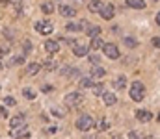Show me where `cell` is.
<instances>
[{"label":"cell","mask_w":160,"mask_h":139,"mask_svg":"<svg viewBox=\"0 0 160 139\" xmlns=\"http://www.w3.org/2000/svg\"><path fill=\"white\" fill-rule=\"evenodd\" d=\"M2 67H4V65H2V63H0V71H2Z\"/></svg>","instance_id":"b9f144b4"},{"label":"cell","mask_w":160,"mask_h":139,"mask_svg":"<svg viewBox=\"0 0 160 139\" xmlns=\"http://www.w3.org/2000/svg\"><path fill=\"white\" fill-rule=\"evenodd\" d=\"M41 67H45V71H54L56 69V61H52V59H48V61H45Z\"/></svg>","instance_id":"484cf974"},{"label":"cell","mask_w":160,"mask_h":139,"mask_svg":"<svg viewBox=\"0 0 160 139\" xmlns=\"http://www.w3.org/2000/svg\"><path fill=\"white\" fill-rule=\"evenodd\" d=\"M93 126H95V121H93L89 115H82V117L77 119V128L82 130V132H89Z\"/></svg>","instance_id":"7a4b0ae2"},{"label":"cell","mask_w":160,"mask_h":139,"mask_svg":"<svg viewBox=\"0 0 160 139\" xmlns=\"http://www.w3.org/2000/svg\"><path fill=\"white\" fill-rule=\"evenodd\" d=\"M112 139H123V137H121V136H118V134H116V136H112Z\"/></svg>","instance_id":"ab89813d"},{"label":"cell","mask_w":160,"mask_h":139,"mask_svg":"<svg viewBox=\"0 0 160 139\" xmlns=\"http://www.w3.org/2000/svg\"><path fill=\"white\" fill-rule=\"evenodd\" d=\"M0 117H8V111H6V108H0Z\"/></svg>","instance_id":"8d00e7d4"},{"label":"cell","mask_w":160,"mask_h":139,"mask_svg":"<svg viewBox=\"0 0 160 139\" xmlns=\"http://www.w3.org/2000/svg\"><path fill=\"white\" fill-rule=\"evenodd\" d=\"M78 86L82 87V89H88V87H91V86H93V82H91V78H82Z\"/></svg>","instance_id":"cb8c5ba5"},{"label":"cell","mask_w":160,"mask_h":139,"mask_svg":"<svg viewBox=\"0 0 160 139\" xmlns=\"http://www.w3.org/2000/svg\"><path fill=\"white\" fill-rule=\"evenodd\" d=\"M39 69H41L39 63H30V65L26 67V74H28V76H34V74L39 72Z\"/></svg>","instance_id":"d6986e66"},{"label":"cell","mask_w":160,"mask_h":139,"mask_svg":"<svg viewBox=\"0 0 160 139\" xmlns=\"http://www.w3.org/2000/svg\"><path fill=\"white\" fill-rule=\"evenodd\" d=\"M108 128H110L108 121H104V119H102V121H99V124H97V130H99V132H104V130H108Z\"/></svg>","instance_id":"4316f807"},{"label":"cell","mask_w":160,"mask_h":139,"mask_svg":"<svg viewBox=\"0 0 160 139\" xmlns=\"http://www.w3.org/2000/svg\"><path fill=\"white\" fill-rule=\"evenodd\" d=\"M125 82H127V78H125V76H119V78L114 82V87H116V89H123V87H125Z\"/></svg>","instance_id":"d4e9b609"},{"label":"cell","mask_w":160,"mask_h":139,"mask_svg":"<svg viewBox=\"0 0 160 139\" xmlns=\"http://www.w3.org/2000/svg\"><path fill=\"white\" fill-rule=\"evenodd\" d=\"M101 15H102V19H106V21H110L112 17H114V6H104L101 11H99Z\"/></svg>","instance_id":"4fadbf2b"},{"label":"cell","mask_w":160,"mask_h":139,"mask_svg":"<svg viewBox=\"0 0 160 139\" xmlns=\"http://www.w3.org/2000/svg\"><path fill=\"white\" fill-rule=\"evenodd\" d=\"M104 43H102V39H99V35L97 37H91V48L93 50H99V48H102Z\"/></svg>","instance_id":"7402d4cb"},{"label":"cell","mask_w":160,"mask_h":139,"mask_svg":"<svg viewBox=\"0 0 160 139\" xmlns=\"http://www.w3.org/2000/svg\"><path fill=\"white\" fill-rule=\"evenodd\" d=\"M127 6L134 7V9H145V2L143 0H127Z\"/></svg>","instance_id":"e0dca14e"},{"label":"cell","mask_w":160,"mask_h":139,"mask_svg":"<svg viewBox=\"0 0 160 139\" xmlns=\"http://www.w3.org/2000/svg\"><path fill=\"white\" fill-rule=\"evenodd\" d=\"M89 61H91V63H99L101 59H99V56H97V54H91V56H89Z\"/></svg>","instance_id":"836d02e7"},{"label":"cell","mask_w":160,"mask_h":139,"mask_svg":"<svg viewBox=\"0 0 160 139\" xmlns=\"http://www.w3.org/2000/svg\"><path fill=\"white\" fill-rule=\"evenodd\" d=\"M128 139H142V136H140L138 132H134V130H132V132H128Z\"/></svg>","instance_id":"d6a6232c"},{"label":"cell","mask_w":160,"mask_h":139,"mask_svg":"<svg viewBox=\"0 0 160 139\" xmlns=\"http://www.w3.org/2000/svg\"><path fill=\"white\" fill-rule=\"evenodd\" d=\"M104 74H106V71H104L102 67H99V65H97L95 69H91V76H93V78H102Z\"/></svg>","instance_id":"44dd1931"},{"label":"cell","mask_w":160,"mask_h":139,"mask_svg":"<svg viewBox=\"0 0 160 139\" xmlns=\"http://www.w3.org/2000/svg\"><path fill=\"white\" fill-rule=\"evenodd\" d=\"M26 126H19V128H13L11 132H9V136L15 139H22V137H28L30 134H28V130H24Z\"/></svg>","instance_id":"8992f818"},{"label":"cell","mask_w":160,"mask_h":139,"mask_svg":"<svg viewBox=\"0 0 160 139\" xmlns=\"http://www.w3.org/2000/svg\"><path fill=\"white\" fill-rule=\"evenodd\" d=\"M48 132H50V134H56V132H58V126H50Z\"/></svg>","instance_id":"74e56055"},{"label":"cell","mask_w":160,"mask_h":139,"mask_svg":"<svg viewBox=\"0 0 160 139\" xmlns=\"http://www.w3.org/2000/svg\"><path fill=\"white\" fill-rule=\"evenodd\" d=\"M24 54H21V56H15V58H11V59H8V67H13V65H21V63H24Z\"/></svg>","instance_id":"2e32d148"},{"label":"cell","mask_w":160,"mask_h":139,"mask_svg":"<svg viewBox=\"0 0 160 139\" xmlns=\"http://www.w3.org/2000/svg\"><path fill=\"white\" fill-rule=\"evenodd\" d=\"M19 126H24V115H15L9 119V128H19Z\"/></svg>","instance_id":"52a82bcc"},{"label":"cell","mask_w":160,"mask_h":139,"mask_svg":"<svg viewBox=\"0 0 160 139\" xmlns=\"http://www.w3.org/2000/svg\"><path fill=\"white\" fill-rule=\"evenodd\" d=\"M157 24L160 26V11H158V15H157Z\"/></svg>","instance_id":"f35d334b"},{"label":"cell","mask_w":160,"mask_h":139,"mask_svg":"<svg viewBox=\"0 0 160 139\" xmlns=\"http://www.w3.org/2000/svg\"><path fill=\"white\" fill-rule=\"evenodd\" d=\"M136 119L142 121V123H149V121L153 119V115H151L147 109H138V111H136Z\"/></svg>","instance_id":"ba28073f"},{"label":"cell","mask_w":160,"mask_h":139,"mask_svg":"<svg viewBox=\"0 0 160 139\" xmlns=\"http://www.w3.org/2000/svg\"><path fill=\"white\" fill-rule=\"evenodd\" d=\"M153 45L157 46V48H160V37H155V39H153Z\"/></svg>","instance_id":"d590c367"},{"label":"cell","mask_w":160,"mask_h":139,"mask_svg":"<svg viewBox=\"0 0 160 139\" xmlns=\"http://www.w3.org/2000/svg\"><path fill=\"white\" fill-rule=\"evenodd\" d=\"M102 98H104V104H106V106H114V104L118 102V98H116L114 93H104Z\"/></svg>","instance_id":"ac0fdd59"},{"label":"cell","mask_w":160,"mask_h":139,"mask_svg":"<svg viewBox=\"0 0 160 139\" xmlns=\"http://www.w3.org/2000/svg\"><path fill=\"white\" fill-rule=\"evenodd\" d=\"M62 74H63V76H69V78H77V76H78V69L65 65V67L62 69Z\"/></svg>","instance_id":"30bf717a"},{"label":"cell","mask_w":160,"mask_h":139,"mask_svg":"<svg viewBox=\"0 0 160 139\" xmlns=\"http://www.w3.org/2000/svg\"><path fill=\"white\" fill-rule=\"evenodd\" d=\"M86 34H88L89 37H97V35L101 34V28H99V26H88V28H86Z\"/></svg>","instance_id":"ffe728a7"},{"label":"cell","mask_w":160,"mask_h":139,"mask_svg":"<svg viewBox=\"0 0 160 139\" xmlns=\"http://www.w3.org/2000/svg\"><path fill=\"white\" fill-rule=\"evenodd\" d=\"M143 95H145L143 84L142 82H132V86H130V98L134 102H140V100H143Z\"/></svg>","instance_id":"6da1fadb"},{"label":"cell","mask_w":160,"mask_h":139,"mask_svg":"<svg viewBox=\"0 0 160 139\" xmlns=\"http://www.w3.org/2000/svg\"><path fill=\"white\" fill-rule=\"evenodd\" d=\"M36 30H38L39 34L48 35V34L52 32V24H50V22H47V21H39V22H36Z\"/></svg>","instance_id":"5b68a950"},{"label":"cell","mask_w":160,"mask_h":139,"mask_svg":"<svg viewBox=\"0 0 160 139\" xmlns=\"http://www.w3.org/2000/svg\"><path fill=\"white\" fill-rule=\"evenodd\" d=\"M45 50H47L48 54H56V52L60 50L58 41H47V43H45Z\"/></svg>","instance_id":"5bb4252c"},{"label":"cell","mask_w":160,"mask_h":139,"mask_svg":"<svg viewBox=\"0 0 160 139\" xmlns=\"http://www.w3.org/2000/svg\"><path fill=\"white\" fill-rule=\"evenodd\" d=\"M102 7H104V2H102V0H91V2L88 4V9H89V11H93V13L101 11Z\"/></svg>","instance_id":"8fae6325"},{"label":"cell","mask_w":160,"mask_h":139,"mask_svg":"<svg viewBox=\"0 0 160 139\" xmlns=\"http://www.w3.org/2000/svg\"><path fill=\"white\" fill-rule=\"evenodd\" d=\"M82 102H84V95L82 93H69V95H65V104L69 108H77Z\"/></svg>","instance_id":"3957f363"},{"label":"cell","mask_w":160,"mask_h":139,"mask_svg":"<svg viewBox=\"0 0 160 139\" xmlns=\"http://www.w3.org/2000/svg\"><path fill=\"white\" fill-rule=\"evenodd\" d=\"M4 104H6V106H15L17 100H15L13 96H6V98H4Z\"/></svg>","instance_id":"1f68e13d"},{"label":"cell","mask_w":160,"mask_h":139,"mask_svg":"<svg viewBox=\"0 0 160 139\" xmlns=\"http://www.w3.org/2000/svg\"><path fill=\"white\" fill-rule=\"evenodd\" d=\"M88 46H84V45H73V54L75 56H78V58H84V56H88Z\"/></svg>","instance_id":"7c38bea8"},{"label":"cell","mask_w":160,"mask_h":139,"mask_svg":"<svg viewBox=\"0 0 160 139\" xmlns=\"http://www.w3.org/2000/svg\"><path fill=\"white\" fill-rule=\"evenodd\" d=\"M93 91H95V95H97V96H102V95H104V87L99 84V86H95V87H93Z\"/></svg>","instance_id":"4dcf8cb0"},{"label":"cell","mask_w":160,"mask_h":139,"mask_svg":"<svg viewBox=\"0 0 160 139\" xmlns=\"http://www.w3.org/2000/svg\"><path fill=\"white\" fill-rule=\"evenodd\" d=\"M6 2H8V0H0V4H6Z\"/></svg>","instance_id":"60d3db41"},{"label":"cell","mask_w":160,"mask_h":139,"mask_svg":"<svg viewBox=\"0 0 160 139\" xmlns=\"http://www.w3.org/2000/svg\"><path fill=\"white\" fill-rule=\"evenodd\" d=\"M86 21H82V22H67V30L69 32H82L84 28H86Z\"/></svg>","instance_id":"9c48e42d"},{"label":"cell","mask_w":160,"mask_h":139,"mask_svg":"<svg viewBox=\"0 0 160 139\" xmlns=\"http://www.w3.org/2000/svg\"><path fill=\"white\" fill-rule=\"evenodd\" d=\"M22 95H24V98H28V100H34V98H36V93L32 91V89H22Z\"/></svg>","instance_id":"f546056e"},{"label":"cell","mask_w":160,"mask_h":139,"mask_svg":"<svg viewBox=\"0 0 160 139\" xmlns=\"http://www.w3.org/2000/svg\"><path fill=\"white\" fill-rule=\"evenodd\" d=\"M41 9H43V13H47V15H48V13H52V11H54V4H50V2H45V4L41 6Z\"/></svg>","instance_id":"603a6c76"},{"label":"cell","mask_w":160,"mask_h":139,"mask_svg":"<svg viewBox=\"0 0 160 139\" xmlns=\"http://www.w3.org/2000/svg\"><path fill=\"white\" fill-rule=\"evenodd\" d=\"M52 113H54L56 117H63V115H65V113H63L62 109H52Z\"/></svg>","instance_id":"e575fe53"},{"label":"cell","mask_w":160,"mask_h":139,"mask_svg":"<svg viewBox=\"0 0 160 139\" xmlns=\"http://www.w3.org/2000/svg\"><path fill=\"white\" fill-rule=\"evenodd\" d=\"M60 15H63V17H75L77 15V9H73L71 6H62L60 7Z\"/></svg>","instance_id":"9a60e30c"},{"label":"cell","mask_w":160,"mask_h":139,"mask_svg":"<svg viewBox=\"0 0 160 139\" xmlns=\"http://www.w3.org/2000/svg\"><path fill=\"white\" fill-rule=\"evenodd\" d=\"M102 52L110 58V59H118L119 58V48L114 45V43H108V45L102 46Z\"/></svg>","instance_id":"277c9868"},{"label":"cell","mask_w":160,"mask_h":139,"mask_svg":"<svg viewBox=\"0 0 160 139\" xmlns=\"http://www.w3.org/2000/svg\"><path fill=\"white\" fill-rule=\"evenodd\" d=\"M123 43H125V46H127V48H134V46L138 45L132 37H125V41H123Z\"/></svg>","instance_id":"f1b7e54d"},{"label":"cell","mask_w":160,"mask_h":139,"mask_svg":"<svg viewBox=\"0 0 160 139\" xmlns=\"http://www.w3.org/2000/svg\"><path fill=\"white\" fill-rule=\"evenodd\" d=\"M30 52H32V43H30V41H24V45H22V54L28 56Z\"/></svg>","instance_id":"83f0119b"}]
</instances>
